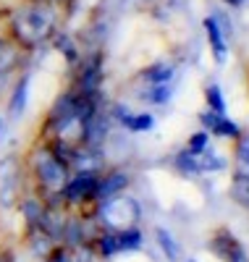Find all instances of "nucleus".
Masks as SVG:
<instances>
[{"label": "nucleus", "instance_id": "nucleus-14", "mask_svg": "<svg viewBox=\"0 0 249 262\" xmlns=\"http://www.w3.org/2000/svg\"><path fill=\"white\" fill-rule=\"evenodd\" d=\"M118 244H121V252H134L142 247V233L137 226H129L123 231H118Z\"/></svg>", "mask_w": 249, "mask_h": 262}, {"label": "nucleus", "instance_id": "nucleus-4", "mask_svg": "<svg viewBox=\"0 0 249 262\" xmlns=\"http://www.w3.org/2000/svg\"><path fill=\"white\" fill-rule=\"evenodd\" d=\"M97 179H100V173L76 170L74 176H69V181L63 184L60 200H63L66 205H81V202H87V200H92L95 189H97Z\"/></svg>", "mask_w": 249, "mask_h": 262}, {"label": "nucleus", "instance_id": "nucleus-24", "mask_svg": "<svg viewBox=\"0 0 249 262\" xmlns=\"http://www.w3.org/2000/svg\"><path fill=\"white\" fill-rule=\"evenodd\" d=\"M6 137H8V118L0 116V144L6 142Z\"/></svg>", "mask_w": 249, "mask_h": 262}, {"label": "nucleus", "instance_id": "nucleus-26", "mask_svg": "<svg viewBox=\"0 0 249 262\" xmlns=\"http://www.w3.org/2000/svg\"><path fill=\"white\" fill-rule=\"evenodd\" d=\"M225 3H229V6H241L244 0H225Z\"/></svg>", "mask_w": 249, "mask_h": 262}, {"label": "nucleus", "instance_id": "nucleus-20", "mask_svg": "<svg viewBox=\"0 0 249 262\" xmlns=\"http://www.w3.org/2000/svg\"><path fill=\"white\" fill-rule=\"evenodd\" d=\"M45 262H76L71 247H53L48 254H45Z\"/></svg>", "mask_w": 249, "mask_h": 262}, {"label": "nucleus", "instance_id": "nucleus-9", "mask_svg": "<svg viewBox=\"0 0 249 262\" xmlns=\"http://www.w3.org/2000/svg\"><path fill=\"white\" fill-rule=\"evenodd\" d=\"M21 58H24V50H21L11 37H0V74H13Z\"/></svg>", "mask_w": 249, "mask_h": 262}, {"label": "nucleus", "instance_id": "nucleus-6", "mask_svg": "<svg viewBox=\"0 0 249 262\" xmlns=\"http://www.w3.org/2000/svg\"><path fill=\"white\" fill-rule=\"evenodd\" d=\"M29 84H32V76H29V74H24L18 81H13L11 97H8V118H11V121H18L21 116L27 113V105H29Z\"/></svg>", "mask_w": 249, "mask_h": 262}, {"label": "nucleus", "instance_id": "nucleus-1", "mask_svg": "<svg viewBox=\"0 0 249 262\" xmlns=\"http://www.w3.org/2000/svg\"><path fill=\"white\" fill-rule=\"evenodd\" d=\"M55 29H58V16L53 3H48V0H34V3L21 6L8 18L11 39L21 50H34L45 45L48 39H53Z\"/></svg>", "mask_w": 249, "mask_h": 262}, {"label": "nucleus", "instance_id": "nucleus-15", "mask_svg": "<svg viewBox=\"0 0 249 262\" xmlns=\"http://www.w3.org/2000/svg\"><path fill=\"white\" fill-rule=\"evenodd\" d=\"M53 42H55V50L69 60V63H76L79 60V50L74 45V39L69 34H53Z\"/></svg>", "mask_w": 249, "mask_h": 262}, {"label": "nucleus", "instance_id": "nucleus-8", "mask_svg": "<svg viewBox=\"0 0 249 262\" xmlns=\"http://www.w3.org/2000/svg\"><path fill=\"white\" fill-rule=\"evenodd\" d=\"M126 184H129V176H126V173H118V170L108 173L105 179H97L95 200L105 202V200H110V196H118V194L126 189Z\"/></svg>", "mask_w": 249, "mask_h": 262}, {"label": "nucleus", "instance_id": "nucleus-25", "mask_svg": "<svg viewBox=\"0 0 249 262\" xmlns=\"http://www.w3.org/2000/svg\"><path fill=\"white\" fill-rule=\"evenodd\" d=\"M8 81H11V74H0V95L8 90Z\"/></svg>", "mask_w": 249, "mask_h": 262}, {"label": "nucleus", "instance_id": "nucleus-2", "mask_svg": "<svg viewBox=\"0 0 249 262\" xmlns=\"http://www.w3.org/2000/svg\"><path fill=\"white\" fill-rule=\"evenodd\" d=\"M29 168H32V176H34L37 186L42 189V194L60 200V189L71 176L69 163H66L50 144H42V147H37L32 152Z\"/></svg>", "mask_w": 249, "mask_h": 262}, {"label": "nucleus", "instance_id": "nucleus-17", "mask_svg": "<svg viewBox=\"0 0 249 262\" xmlns=\"http://www.w3.org/2000/svg\"><path fill=\"white\" fill-rule=\"evenodd\" d=\"M199 160V170H223L225 168V158H220V155H215V152L208 147L202 155L197 158Z\"/></svg>", "mask_w": 249, "mask_h": 262}, {"label": "nucleus", "instance_id": "nucleus-23", "mask_svg": "<svg viewBox=\"0 0 249 262\" xmlns=\"http://www.w3.org/2000/svg\"><path fill=\"white\" fill-rule=\"evenodd\" d=\"M223 259H225V262H249V257H246V252H244V247H241L239 242H234V244L229 247V252H225Z\"/></svg>", "mask_w": 249, "mask_h": 262}, {"label": "nucleus", "instance_id": "nucleus-13", "mask_svg": "<svg viewBox=\"0 0 249 262\" xmlns=\"http://www.w3.org/2000/svg\"><path fill=\"white\" fill-rule=\"evenodd\" d=\"M173 74H176L173 63H155L152 69L144 71V76L150 79V84H171L173 81Z\"/></svg>", "mask_w": 249, "mask_h": 262}, {"label": "nucleus", "instance_id": "nucleus-5", "mask_svg": "<svg viewBox=\"0 0 249 262\" xmlns=\"http://www.w3.org/2000/svg\"><path fill=\"white\" fill-rule=\"evenodd\" d=\"M100 81H102V66H100V55L95 53V55H89L87 63L79 69L74 92H79V95H84V97H97Z\"/></svg>", "mask_w": 249, "mask_h": 262}, {"label": "nucleus", "instance_id": "nucleus-27", "mask_svg": "<svg viewBox=\"0 0 249 262\" xmlns=\"http://www.w3.org/2000/svg\"><path fill=\"white\" fill-rule=\"evenodd\" d=\"M186 262H197V259H186Z\"/></svg>", "mask_w": 249, "mask_h": 262}, {"label": "nucleus", "instance_id": "nucleus-10", "mask_svg": "<svg viewBox=\"0 0 249 262\" xmlns=\"http://www.w3.org/2000/svg\"><path fill=\"white\" fill-rule=\"evenodd\" d=\"M205 32H208V39H210V50L215 55L218 63H225V55H229V45H225V34L218 24V18L208 16L205 18Z\"/></svg>", "mask_w": 249, "mask_h": 262}, {"label": "nucleus", "instance_id": "nucleus-16", "mask_svg": "<svg viewBox=\"0 0 249 262\" xmlns=\"http://www.w3.org/2000/svg\"><path fill=\"white\" fill-rule=\"evenodd\" d=\"M97 252L102 257H113L121 252V244H118V231H105L100 238H97Z\"/></svg>", "mask_w": 249, "mask_h": 262}, {"label": "nucleus", "instance_id": "nucleus-11", "mask_svg": "<svg viewBox=\"0 0 249 262\" xmlns=\"http://www.w3.org/2000/svg\"><path fill=\"white\" fill-rule=\"evenodd\" d=\"M155 238H157V244H160V249H163V254H165L168 262H178V259H181V247H178V242L173 238L171 231L157 228V231H155Z\"/></svg>", "mask_w": 249, "mask_h": 262}, {"label": "nucleus", "instance_id": "nucleus-7", "mask_svg": "<svg viewBox=\"0 0 249 262\" xmlns=\"http://www.w3.org/2000/svg\"><path fill=\"white\" fill-rule=\"evenodd\" d=\"M202 126H205L210 134L215 137H229V139H239V126L234 121L225 118V113H202Z\"/></svg>", "mask_w": 249, "mask_h": 262}, {"label": "nucleus", "instance_id": "nucleus-21", "mask_svg": "<svg viewBox=\"0 0 249 262\" xmlns=\"http://www.w3.org/2000/svg\"><path fill=\"white\" fill-rule=\"evenodd\" d=\"M205 149H208V134H205V131H199V134H194V137L189 139V147H186V152H192L194 158H199Z\"/></svg>", "mask_w": 249, "mask_h": 262}, {"label": "nucleus", "instance_id": "nucleus-12", "mask_svg": "<svg viewBox=\"0 0 249 262\" xmlns=\"http://www.w3.org/2000/svg\"><path fill=\"white\" fill-rule=\"evenodd\" d=\"M236 179L249 181V137H239L236 144Z\"/></svg>", "mask_w": 249, "mask_h": 262}, {"label": "nucleus", "instance_id": "nucleus-3", "mask_svg": "<svg viewBox=\"0 0 249 262\" xmlns=\"http://www.w3.org/2000/svg\"><path fill=\"white\" fill-rule=\"evenodd\" d=\"M100 221L108 231H123L129 226H137L139 221V205L131 196H110L100 205Z\"/></svg>", "mask_w": 249, "mask_h": 262}, {"label": "nucleus", "instance_id": "nucleus-18", "mask_svg": "<svg viewBox=\"0 0 249 262\" xmlns=\"http://www.w3.org/2000/svg\"><path fill=\"white\" fill-rule=\"evenodd\" d=\"M176 168L181 170V173H186V176H194V173H199V160L192 155V152H181V155L176 158Z\"/></svg>", "mask_w": 249, "mask_h": 262}, {"label": "nucleus", "instance_id": "nucleus-22", "mask_svg": "<svg viewBox=\"0 0 249 262\" xmlns=\"http://www.w3.org/2000/svg\"><path fill=\"white\" fill-rule=\"evenodd\" d=\"M231 194H234V200H236V202H241L244 207H249V181H246V179H236Z\"/></svg>", "mask_w": 249, "mask_h": 262}, {"label": "nucleus", "instance_id": "nucleus-19", "mask_svg": "<svg viewBox=\"0 0 249 262\" xmlns=\"http://www.w3.org/2000/svg\"><path fill=\"white\" fill-rule=\"evenodd\" d=\"M205 97H208V105H210L213 113H225V100H223V95H220V86H218V84H210V86H208Z\"/></svg>", "mask_w": 249, "mask_h": 262}]
</instances>
